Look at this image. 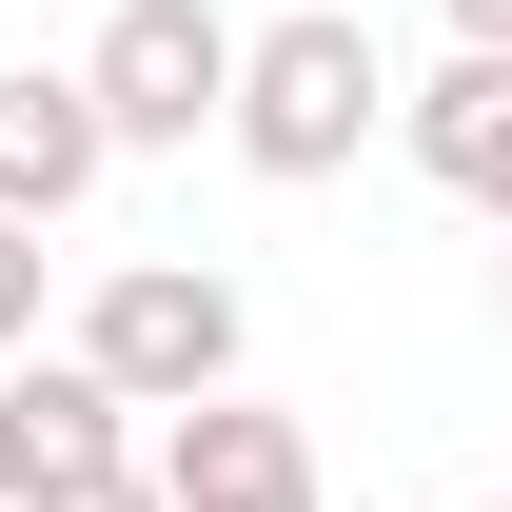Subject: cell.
<instances>
[{"label":"cell","mask_w":512,"mask_h":512,"mask_svg":"<svg viewBox=\"0 0 512 512\" xmlns=\"http://www.w3.org/2000/svg\"><path fill=\"white\" fill-rule=\"evenodd\" d=\"M394 119V60H375V20L355 0H296V20H256L237 40V158L256 178H355V138Z\"/></svg>","instance_id":"6da1fadb"},{"label":"cell","mask_w":512,"mask_h":512,"mask_svg":"<svg viewBox=\"0 0 512 512\" xmlns=\"http://www.w3.org/2000/svg\"><path fill=\"white\" fill-rule=\"evenodd\" d=\"M79 375L119 394V414H197V394H237V276H197V256H119L60 335Z\"/></svg>","instance_id":"7a4b0ae2"},{"label":"cell","mask_w":512,"mask_h":512,"mask_svg":"<svg viewBox=\"0 0 512 512\" xmlns=\"http://www.w3.org/2000/svg\"><path fill=\"white\" fill-rule=\"evenodd\" d=\"M237 40L256 20H217V0H119L99 40H79V99H99V138L119 158H178V138L237 119Z\"/></svg>","instance_id":"3957f363"},{"label":"cell","mask_w":512,"mask_h":512,"mask_svg":"<svg viewBox=\"0 0 512 512\" xmlns=\"http://www.w3.org/2000/svg\"><path fill=\"white\" fill-rule=\"evenodd\" d=\"M158 512H316V434L276 414V394H197V414H158Z\"/></svg>","instance_id":"277c9868"},{"label":"cell","mask_w":512,"mask_h":512,"mask_svg":"<svg viewBox=\"0 0 512 512\" xmlns=\"http://www.w3.org/2000/svg\"><path fill=\"white\" fill-rule=\"evenodd\" d=\"M99 473H138V414L79 355H20L0 375V512H60V493H99Z\"/></svg>","instance_id":"5b68a950"},{"label":"cell","mask_w":512,"mask_h":512,"mask_svg":"<svg viewBox=\"0 0 512 512\" xmlns=\"http://www.w3.org/2000/svg\"><path fill=\"white\" fill-rule=\"evenodd\" d=\"M394 138H414L434 197H473V217L512 237V60H434L414 99H394Z\"/></svg>","instance_id":"8992f818"},{"label":"cell","mask_w":512,"mask_h":512,"mask_svg":"<svg viewBox=\"0 0 512 512\" xmlns=\"http://www.w3.org/2000/svg\"><path fill=\"white\" fill-rule=\"evenodd\" d=\"M99 178H119V138H99V99H79V60L60 79H0V217L40 237V217H79Z\"/></svg>","instance_id":"52a82bcc"},{"label":"cell","mask_w":512,"mask_h":512,"mask_svg":"<svg viewBox=\"0 0 512 512\" xmlns=\"http://www.w3.org/2000/svg\"><path fill=\"white\" fill-rule=\"evenodd\" d=\"M20 355H40V237L0 217V375H20Z\"/></svg>","instance_id":"ba28073f"},{"label":"cell","mask_w":512,"mask_h":512,"mask_svg":"<svg viewBox=\"0 0 512 512\" xmlns=\"http://www.w3.org/2000/svg\"><path fill=\"white\" fill-rule=\"evenodd\" d=\"M453 60H512V0H453Z\"/></svg>","instance_id":"9c48e42d"},{"label":"cell","mask_w":512,"mask_h":512,"mask_svg":"<svg viewBox=\"0 0 512 512\" xmlns=\"http://www.w3.org/2000/svg\"><path fill=\"white\" fill-rule=\"evenodd\" d=\"M60 512H158V473H99V493H60Z\"/></svg>","instance_id":"30bf717a"},{"label":"cell","mask_w":512,"mask_h":512,"mask_svg":"<svg viewBox=\"0 0 512 512\" xmlns=\"http://www.w3.org/2000/svg\"><path fill=\"white\" fill-rule=\"evenodd\" d=\"M493 316H512V256H493Z\"/></svg>","instance_id":"8fae6325"},{"label":"cell","mask_w":512,"mask_h":512,"mask_svg":"<svg viewBox=\"0 0 512 512\" xmlns=\"http://www.w3.org/2000/svg\"><path fill=\"white\" fill-rule=\"evenodd\" d=\"M493 512H512V493H493Z\"/></svg>","instance_id":"7c38bea8"}]
</instances>
